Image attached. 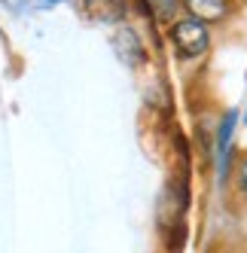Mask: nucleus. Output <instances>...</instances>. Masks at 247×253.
<instances>
[{
	"label": "nucleus",
	"instance_id": "obj_3",
	"mask_svg": "<svg viewBox=\"0 0 247 253\" xmlns=\"http://www.w3.org/2000/svg\"><path fill=\"white\" fill-rule=\"evenodd\" d=\"M82 12L98 25H119L128 12L125 0H82Z\"/></svg>",
	"mask_w": 247,
	"mask_h": 253
},
{
	"label": "nucleus",
	"instance_id": "obj_6",
	"mask_svg": "<svg viewBox=\"0 0 247 253\" xmlns=\"http://www.w3.org/2000/svg\"><path fill=\"white\" fill-rule=\"evenodd\" d=\"M144 6L153 12L156 22H174L183 6V0H144Z\"/></svg>",
	"mask_w": 247,
	"mask_h": 253
},
{
	"label": "nucleus",
	"instance_id": "obj_2",
	"mask_svg": "<svg viewBox=\"0 0 247 253\" xmlns=\"http://www.w3.org/2000/svg\"><path fill=\"white\" fill-rule=\"evenodd\" d=\"M113 49H116L119 61H122V64H128V67L144 64V58H147L144 43H140L137 31L128 28V25H119V28H116V34H113Z\"/></svg>",
	"mask_w": 247,
	"mask_h": 253
},
{
	"label": "nucleus",
	"instance_id": "obj_4",
	"mask_svg": "<svg viewBox=\"0 0 247 253\" xmlns=\"http://www.w3.org/2000/svg\"><path fill=\"white\" fill-rule=\"evenodd\" d=\"M235 122H238V113H235V110H229V113L223 116V122H220V131H217V171H220V183H226V174H229Z\"/></svg>",
	"mask_w": 247,
	"mask_h": 253
},
{
	"label": "nucleus",
	"instance_id": "obj_5",
	"mask_svg": "<svg viewBox=\"0 0 247 253\" xmlns=\"http://www.w3.org/2000/svg\"><path fill=\"white\" fill-rule=\"evenodd\" d=\"M183 9L192 15V19H199L205 25H217L229 15L226 0H183Z\"/></svg>",
	"mask_w": 247,
	"mask_h": 253
},
{
	"label": "nucleus",
	"instance_id": "obj_1",
	"mask_svg": "<svg viewBox=\"0 0 247 253\" xmlns=\"http://www.w3.org/2000/svg\"><path fill=\"white\" fill-rule=\"evenodd\" d=\"M168 34H171L174 49H177L183 58H199V55H205L207 46H210L207 25L199 22V19H192V15H186V19H174Z\"/></svg>",
	"mask_w": 247,
	"mask_h": 253
},
{
	"label": "nucleus",
	"instance_id": "obj_9",
	"mask_svg": "<svg viewBox=\"0 0 247 253\" xmlns=\"http://www.w3.org/2000/svg\"><path fill=\"white\" fill-rule=\"evenodd\" d=\"M244 122H247V113H244Z\"/></svg>",
	"mask_w": 247,
	"mask_h": 253
},
{
	"label": "nucleus",
	"instance_id": "obj_8",
	"mask_svg": "<svg viewBox=\"0 0 247 253\" xmlns=\"http://www.w3.org/2000/svg\"><path fill=\"white\" fill-rule=\"evenodd\" d=\"M46 3H61V0H46Z\"/></svg>",
	"mask_w": 247,
	"mask_h": 253
},
{
	"label": "nucleus",
	"instance_id": "obj_7",
	"mask_svg": "<svg viewBox=\"0 0 247 253\" xmlns=\"http://www.w3.org/2000/svg\"><path fill=\"white\" fill-rule=\"evenodd\" d=\"M235 183H238V192H241V198H247V156L238 162V177H235Z\"/></svg>",
	"mask_w": 247,
	"mask_h": 253
}]
</instances>
